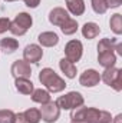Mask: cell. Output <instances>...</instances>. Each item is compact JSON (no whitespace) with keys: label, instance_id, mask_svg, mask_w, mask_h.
Wrapping results in <instances>:
<instances>
[{"label":"cell","instance_id":"6da1fadb","mask_svg":"<svg viewBox=\"0 0 122 123\" xmlns=\"http://www.w3.org/2000/svg\"><path fill=\"white\" fill-rule=\"evenodd\" d=\"M72 122L81 123H111L112 116L106 110H99L96 107H85L83 105L73 109L70 115Z\"/></svg>","mask_w":122,"mask_h":123},{"label":"cell","instance_id":"7a4b0ae2","mask_svg":"<svg viewBox=\"0 0 122 123\" xmlns=\"http://www.w3.org/2000/svg\"><path fill=\"white\" fill-rule=\"evenodd\" d=\"M116 39H109L105 37L98 43V63L108 69L115 66L116 63V55H115V44H116Z\"/></svg>","mask_w":122,"mask_h":123},{"label":"cell","instance_id":"3957f363","mask_svg":"<svg viewBox=\"0 0 122 123\" xmlns=\"http://www.w3.org/2000/svg\"><path fill=\"white\" fill-rule=\"evenodd\" d=\"M39 82L47 89L49 93H59L65 90L66 83L61 76L50 67H45L39 73Z\"/></svg>","mask_w":122,"mask_h":123},{"label":"cell","instance_id":"277c9868","mask_svg":"<svg viewBox=\"0 0 122 123\" xmlns=\"http://www.w3.org/2000/svg\"><path fill=\"white\" fill-rule=\"evenodd\" d=\"M101 80H103L105 85H108L116 92L122 90V70L115 66L105 69V72L101 74Z\"/></svg>","mask_w":122,"mask_h":123},{"label":"cell","instance_id":"5b68a950","mask_svg":"<svg viewBox=\"0 0 122 123\" xmlns=\"http://www.w3.org/2000/svg\"><path fill=\"white\" fill-rule=\"evenodd\" d=\"M33 25V19L29 13H19L13 22H10V29L14 36H23Z\"/></svg>","mask_w":122,"mask_h":123},{"label":"cell","instance_id":"8992f818","mask_svg":"<svg viewBox=\"0 0 122 123\" xmlns=\"http://www.w3.org/2000/svg\"><path fill=\"white\" fill-rule=\"evenodd\" d=\"M56 105L59 106V109H63V110H73L83 105V96L79 92H69L65 96L58 97Z\"/></svg>","mask_w":122,"mask_h":123},{"label":"cell","instance_id":"52a82bcc","mask_svg":"<svg viewBox=\"0 0 122 123\" xmlns=\"http://www.w3.org/2000/svg\"><path fill=\"white\" fill-rule=\"evenodd\" d=\"M39 112H40V119L46 123H55L61 116L59 106L56 105V102H52V100L46 105H42Z\"/></svg>","mask_w":122,"mask_h":123},{"label":"cell","instance_id":"ba28073f","mask_svg":"<svg viewBox=\"0 0 122 123\" xmlns=\"http://www.w3.org/2000/svg\"><path fill=\"white\" fill-rule=\"evenodd\" d=\"M83 55V46L79 40H70L68 42V44L65 46V59H68L69 62L75 63V62H79L81 57Z\"/></svg>","mask_w":122,"mask_h":123},{"label":"cell","instance_id":"9c48e42d","mask_svg":"<svg viewBox=\"0 0 122 123\" xmlns=\"http://www.w3.org/2000/svg\"><path fill=\"white\" fill-rule=\"evenodd\" d=\"M10 72L14 79H29L32 74L30 64L26 60H16L12 64Z\"/></svg>","mask_w":122,"mask_h":123},{"label":"cell","instance_id":"30bf717a","mask_svg":"<svg viewBox=\"0 0 122 123\" xmlns=\"http://www.w3.org/2000/svg\"><path fill=\"white\" fill-rule=\"evenodd\" d=\"M43 57V50L37 44H27L23 50V60L30 63H39Z\"/></svg>","mask_w":122,"mask_h":123},{"label":"cell","instance_id":"8fae6325","mask_svg":"<svg viewBox=\"0 0 122 123\" xmlns=\"http://www.w3.org/2000/svg\"><path fill=\"white\" fill-rule=\"evenodd\" d=\"M99 82H101V74H99V72H96L95 69H88V70H85V72L81 74V77H79V83H81L82 86H85V87H93V86H96Z\"/></svg>","mask_w":122,"mask_h":123},{"label":"cell","instance_id":"7c38bea8","mask_svg":"<svg viewBox=\"0 0 122 123\" xmlns=\"http://www.w3.org/2000/svg\"><path fill=\"white\" fill-rule=\"evenodd\" d=\"M69 17H70V16H69L68 10H65L63 7H55V9H52L50 13H49V22H50L53 26H59V27H61Z\"/></svg>","mask_w":122,"mask_h":123},{"label":"cell","instance_id":"4fadbf2b","mask_svg":"<svg viewBox=\"0 0 122 123\" xmlns=\"http://www.w3.org/2000/svg\"><path fill=\"white\" fill-rule=\"evenodd\" d=\"M37 40L43 47H53L59 43V36L55 31H43L39 34Z\"/></svg>","mask_w":122,"mask_h":123},{"label":"cell","instance_id":"5bb4252c","mask_svg":"<svg viewBox=\"0 0 122 123\" xmlns=\"http://www.w3.org/2000/svg\"><path fill=\"white\" fill-rule=\"evenodd\" d=\"M68 12L73 16H82L85 13V1L83 0H66Z\"/></svg>","mask_w":122,"mask_h":123},{"label":"cell","instance_id":"9a60e30c","mask_svg":"<svg viewBox=\"0 0 122 123\" xmlns=\"http://www.w3.org/2000/svg\"><path fill=\"white\" fill-rule=\"evenodd\" d=\"M59 67H61V70L65 73V76L68 77V79H75L76 77V73H78V70H76V66H75V63H72V62H69L68 59H61L59 62Z\"/></svg>","mask_w":122,"mask_h":123},{"label":"cell","instance_id":"2e32d148","mask_svg":"<svg viewBox=\"0 0 122 123\" xmlns=\"http://www.w3.org/2000/svg\"><path fill=\"white\" fill-rule=\"evenodd\" d=\"M19 47V42L13 37H4L0 40V49L6 53V55H12L17 50Z\"/></svg>","mask_w":122,"mask_h":123},{"label":"cell","instance_id":"e0dca14e","mask_svg":"<svg viewBox=\"0 0 122 123\" xmlns=\"http://www.w3.org/2000/svg\"><path fill=\"white\" fill-rule=\"evenodd\" d=\"M14 86H16V90L22 94H32L34 90V86L29 79H16Z\"/></svg>","mask_w":122,"mask_h":123},{"label":"cell","instance_id":"ac0fdd59","mask_svg":"<svg viewBox=\"0 0 122 123\" xmlns=\"http://www.w3.org/2000/svg\"><path fill=\"white\" fill-rule=\"evenodd\" d=\"M99 33H101V27L96 25V23H93V22H88V23H85L83 25V27H82V34H83V37L85 39H95L96 36H99Z\"/></svg>","mask_w":122,"mask_h":123},{"label":"cell","instance_id":"d6986e66","mask_svg":"<svg viewBox=\"0 0 122 123\" xmlns=\"http://www.w3.org/2000/svg\"><path fill=\"white\" fill-rule=\"evenodd\" d=\"M30 96L34 103H40V105H46V103H49L52 100L50 93L47 90H45V89H34Z\"/></svg>","mask_w":122,"mask_h":123},{"label":"cell","instance_id":"ffe728a7","mask_svg":"<svg viewBox=\"0 0 122 123\" xmlns=\"http://www.w3.org/2000/svg\"><path fill=\"white\" fill-rule=\"evenodd\" d=\"M78 22L75 20V19H72V17H69L63 25L61 26V30L63 34H66V36H70V34H73V33H76L78 31Z\"/></svg>","mask_w":122,"mask_h":123},{"label":"cell","instance_id":"44dd1931","mask_svg":"<svg viewBox=\"0 0 122 123\" xmlns=\"http://www.w3.org/2000/svg\"><path fill=\"white\" fill-rule=\"evenodd\" d=\"M22 115H23L26 123H39L42 120V119H40V112H39V109H34V107H30V109L25 110Z\"/></svg>","mask_w":122,"mask_h":123},{"label":"cell","instance_id":"7402d4cb","mask_svg":"<svg viewBox=\"0 0 122 123\" xmlns=\"http://www.w3.org/2000/svg\"><path fill=\"white\" fill-rule=\"evenodd\" d=\"M109 26H111V30L115 34H121L122 33V14L115 13L111 17V20H109Z\"/></svg>","mask_w":122,"mask_h":123},{"label":"cell","instance_id":"603a6c76","mask_svg":"<svg viewBox=\"0 0 122 123\" xmlns=\"http://www.w3.org/2000/svg\"><path fill=\"white\" fill-rule=\"evenodd\" d=\"M92 3V9L96 14H103L106 13L108 10V4H106V0H91Z\"/></svg>","mask_w":122,"mask_h":123},{"label":"cell","instance_id":"cb8c5ba5","mask_svg":"<svg viewBox=\"0 0 122 123\" xmlns=\"http://www.w3.org/2000/svg\"><path fill=\"white\" fill-rule=\"evenodd\" d=\"M0 123H16V113L7 109L0 110Z\"/></svg>","mask_w":122,"mask_h":123},{"label":"cell","instance_id":"d4e9b609","mask_svg":"<svg viewBox=\"0 0 122 123\" xmlns=\"http://www.w3.org/2000/svg\"><path fill=\"white\" fill-rule=\"evenodd\" d=\"M9 29H10V19L1 17V19H0V34H1V33H6Z\"/></svg>","mask_w":122,"mask_h":123},{"label":"cell","instance_id":"484cf974","mask_svg":"<svg viewBox=\"0 0 122 123\" xmlns=\"http://www.w3.org/2000/svg\"><path fill=\"white\" fill-rule=\"evenodd\" d=\"M25 1V4L27 6V7H30V9H36L37 6H39V3H40V0H23Z\"/></svg>","mask_w":122,"mask_h":123},{"label":"cell","instance_id":"4316f807","mask_svg":"<svg viewBox=\"0 0 122 123\" xmlns=\"http://www.w3.org/2000/svg\"><path fill=\"white\" fill-rule=\"evenodd\" d=\"M106 4H108V9L109 7H119L122 4V0H106Z\"/></svg>","mask_w":122,"mask_h":123},{"label":"cell","instance_id":"83f0119b","mask_svg":"<svg viewBox=\"0 0 122 123\" xmlns=\"http://www.w3.org/2000/svg\"><path fill=\"white\" fill-rule=\"evenodd\" d=\"M16 123H26V120H25V117H23L22 113H17L16 115Z\"/></svg>","mask_w":122,"mask_h":123},{"label":"cell","instance_id":"f1b7e54d","mask_svg":"<svg viewBox=\"0 0 122 123\" xmlns=\"http://www.w3.org/2000/svg\"><path fill=\"white\" fill-rule=\"evenodd\" d=\"M121 119H122V115H118L115 119H112L114 120V123H121Z\"/></svg>","mask_w":122,"mask_h":123},{"label":"cell","instance_id":"f546056e","mask_svg":"<svg viewBox=\"0 0 122 123\" xmlns=\"http://www.w3.org/2000/svg\"><path fill=\"white\" fill-rule=\"evenodd\" d=\"M4 1H7V3H12V1H16V0H4Z\"/></svg>","mask_w":122,"mask_h":123},{"label":"cell","instance_id":"4dcf8cb0","mask_svg":"<svg viewBox=\"0 0 122 123\" xmlns=\"http://www.w3.org/2000/svg\"><path fill=\"white\" fill-rule=\"evenodd\" d=\"M72 123H81V122H72Z\"/></svg>","mask_w":122,"mask_h":123}]
</instances>
